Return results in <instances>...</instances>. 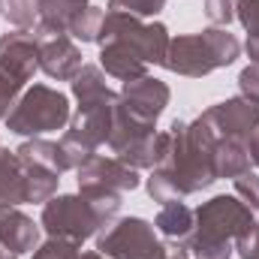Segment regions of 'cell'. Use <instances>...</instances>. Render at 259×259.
<instances>
[{
	"label": "cell",
	"mask_w": 259,
	"mask_h": 259,
	"mask_svg": "<svg viewBox=\"0 0 259 259\" xmlns=\"http://www.w3.org/2000/svg\"><path fill=\"white\" fill-rule=\"evenodd\" d=\"M0 259H18V256H15V253H12V250H9V247L0 241Z\"/></svg>",
	"instance_id": "cell-31"
},
{
	"label": "cell",
	"mask_w": 259,
	"mask_h": 259,
	"mask_svg": "<svg viewBox=\"0 0 259 259\" xmlns=\"http://www.w3.org/2000/svg\"><path fill=\"white\" fill-rule=\"evenodd\" d=\"M103 18H106V12H103V9H97V6H88V9L81 12V18L72 24L69 36H72V39H81V42H97V39H100Z\"/></svg>",
	"instance_id": "cell-22"
},
{
	"label": "cell",
	"mask_w": 259,
	"mask_h": 259,
	"mask_svg": "<svg viewBox=\"0 0 259 259\" xmlns=\"http://www.w3.org/2000/svg\"><path fill=\"white\" fill-rule=\"evenodd\" d=\"M166 6V0H109V12H127L136 18H151Z\"/></svg>",
	"instance_id": "cell-23"
},
{
	"label": "cell",
	"mask_w": 259,
	"mask_h": 259,
	"mask_svg": "<svg viewBox=\"0 0 259 259\" xmlns=\"http://www.w3.org/2000/svg\"><path fill=\"white\" fill-rule=\"evenodd\" d=\"M238 91H241L244 100L259 103V64H250L247 69H241V75H238Z\"/></svg>",
	"instance_id": "cell-27"
},
{
	"label": "cell",
	"mask_w": 259,
	"mask_h": 259,
	"mask_svg": "<svg viewBox=\"0 0 259 259\" xmlns=\"http://www.w3.org/2000/svg\"><path fill=\"white\" fill-rule=\"evenodd\" d=\"M136 187H139V169L127 166L118 157L94 154L78 166V190H81V196L94 199L97 205L109 208L112 214H118L121 196L127 190H136Z\"/></svg>",
	"instance_id": "cell-9"
},
{
	"label": "cell",
	"mask_w": 259,
	"mask_h": 259,
	"mask_svg": "<svg viewBox=\"0 0 259 259\" xmlns=\"http://www.w3.org/2000/svg\"><path fill=\"white\" fill-rule=\"evenodd\" d=\"M81 259H106L100 250H91V253H81Z\"/></svg>",
	"instance_id": "cell-32"
},
{
	"label": "cell",
	"mask_w": 259,
	"mask_h": 259,
	"mask_svg": "<svg viewBox=\"0 0 259 259\" xmlns=\"http://www.w3.org/2000/svg\"><path fill=\"white\" fill-rule=\"evenodd\" d=\"M36 33V58H39V69L49 78L58 81H72L81 72V52L72 42L69 33Z\"/></svg>",
	"instance_id": "cell-13"
},
{
	"label": "cell",
	"mask_w": 259,
	"mask_h": 259,
	"mask_svg": "<svg viewBox=\"0 0 259 259\" xmlns=\"http://www.w3.org/2000/svg\"><path fill=\"white\" fill-rule=\"evenodd\" d=\"M154 226H157L166 238H172L175 244H184V241L190 238V232H193V208H187L181 199L163 202V208H160Z\"/></svg>",
	"instance_id": "cell-18"
},
{
	"label": "cell",
	"mask_w": 259,
	"mask_h": 259,
	"mask_svg": "<svg viewBox=\"0 0 259 259\" xmlns=\"http://www.w3.org/2000/svg\"><path fill=\"white\" fill-rule=\"evenodd\" d=\"M199 121L211 130L217 139L250 145L253 133L259 130V103H250L244 97H232L226 103H217L199 115Z\"/></svg>",
	"instance_id": "cell-12"
},
{
	"label": "cell",
	"mask_w": 259,
	"mask_h": 259,
	"mask_svg": "<svg viewBox=\"0 0 259 259\" xmlns=\"http://www.w3.org/2000/svg\"><path fill=\"white\" fill-rule=\"evenodd\" d=\"M238 55H241V42L232 33L220 27H208L202 33H187V36L172 39L163 66L187 78H202L220 66L235 64Z\"/></svg>",
	"instance_id": "cell-4"
},
{
	"label": "cell",
	"mask_w": 259,
	"mask_h": 259,
	"mask_svg": "<svg viewBox=\"0 0 259 259\" xmlns=\"http://www.w3.org/2000/svg\"><path fill=\"white\" fill-rule=\"evenodd\" d=\"M250 223L253 211L238 196H214L193 211V232L181 247L193 259H229Z\"/></svg>",
	"instance_id": "cell-3"
},
{
	"label": "cell",
	"mask_w": 259,
	"mask_h": 259,
	"mask_svg": "<svg viewBox=\"0 0 259 259\" xmlns=\"http://www.w3.org/2000/svg\"><path fill=\"white\" fill-rule=\"evenodd\" d=\"M169 84L160 81V78H151V75H142L136 81H124L121 94H118V103L133 112L136 118L142 121H151L157 124V118L163 115V109L169 106Z\"/></svg>",
	"instance_id": "cell-14"
},
{
	"label": "cell",
	"mask_w": 259,
	"mask_h": 259,
	"mask_svg": "<svg viewBox=\"0 0 259 259\" xmlns=\"http://www.w3.org/2000/svg\"><path fill=\"white\" fill-rule=\"evenodd\" d=\"M97 42L100 46L103 42H118V46L130 49L136 58H142L145 64H163L172 39H169L166 24H160V21L145 24L136 15H127V12H106Z\"/></svg>",
	"instance_id": "cell-10"
},
{
	"label": "cell",
	"mask_w": 259,
	"mask_h": 259,
	"mask_svg": "<svg viewBox=\"0 0 259 259\" xmlns=\"http://www.w3.org/2000/svg\"><path fill=\"white\" fill-rule=\"evenodd\" d=\"M72 94L78 100V109L69 118L61 148L69 169H78L88 157L97 154L103 142H109L118 94L106 84V75L100 66H81V72L72 78Z\"/></svg>",
	"instance_id": "cell-2"
},
{
	"label": "cell",
	"mask_w": 259,
	"mask_h": 259,
	"mask_svg": "<svg viewBox=\"0 0 259 259\" xmlns=\"http://www.w3.org/2000/svg\"><path fill=\"white\" fill-rule=\"evenodd\" d=\"M36 3L39 0H0V18L9 21L18 30H30L36 24V18H39Z\"/></svg>",
	"instance_id": "cell-20"
},
{
	"label": "cell",
	"mask_w": 259,
	"mask_h": 259,
	"mask_svg": "<svg viewBox=\"0 0 259 259\" xmlns=\"http://www.w3.org/2000/svg\"><path fill=\"white\" fill-rule=\"evenodd\" d=\"M256 214H259V208H256Z\"/></svg>",
	"instance_id": "cell-33"
},
{
	"label": "cell",
	"mask_w": 259,
	"mask_h": 259,
	"mask_svg": "<svg viewBox=\"0 0 259 259\" xmlns=\"http://www.w3.org/2000/svg\"><path fill=\"white\" fill-rule=\"evenodd\" d=\"M235 196H238L250 211H256L259 208V175H253V172L238 175V178H235Z\"/></svg>",
	"instance_id": "cell-25"
},
{
	"label": "cell",
	"mask_w": 259,
	"mask_h": 259,
	"mask_svg": "<svg viewBox=\"0 0 259 259\" xmlns=\"http://www.w3.org/2000/svg\"><path fill=\"white\" fill-rule=\"evenodd\" d=\"M36 69H39V58H36L33 30H12L0 36V118L3 121Z\"/></svg>",
	"instance_id": "cell-8"
},
{
	"label": "cell",
	"mask_w": 259,
	"mask_h": 259,
	"mask_svg": "<svg viewBox=\"0 0 259 259\" xmlns=\"http://www.w3.org/2000/svg\"><path fill=\"white\" fill-rule=\"evenodd\" d=\"M61 175L18 157L15 151L0 148V205H21V202H49L58 190Z\"/></svg>",
	"instance_id": "cell-7"
},
{
	"label": "cell",
	"mask_w": 259,
	"mask_h": 259,
	"mask_svg": "<svg viewBox=\"0 0 259 259\" xmlns=\"http://www.w3.org/2000/svg\"><path fill=\"white\" fill-rule=\"evenodd\" d=\"M235 250L241 259H259V223H250V229L235 241Z\"/></svg>",
	"instance_id": "cell-28"
},
{
	"label": "cell",
	"mask_w": 259,
	"mask_h": 259,
	"mask_svg": "<svg viewBox=\"0 0 259 259\" xmlns=\"http://www.w3.org/2000/svg\"><path fill=\"white\" fill-rule=\"evenodd\" d=\"M235 15L247 30V55L253 64H259V0H238Z\"/></svg>",
	"instance_id": "cell-21"
},
{
	"label": "cell",
	"mask_w": 259,
	"mask_h": 259,
	"mask_svg": "<svg viewBox=\"0 0 259 259\" xmlns=\"http://www.w3.org/2000/svg\"><path fill=\"white\" fill-rule=\"evenodd\" d=\"M247 154H250V163L259 166V130L253 133V139H250V145H247Z\"/></svg>",
	"instance_id": "cell-29"
},
{
	"label": "cell",
	"mask_w": 259,
	"mask_h": 259,
	"mask_svg": "<svg viewBox=\"0 0 259 259\" xmlns=\"http://www.w3.org/2000/svg\"><path fill=\"white\" fill-rule=\"evenodd\" d=\"M214 172L217 178H238L244 172H250V154H247V145L241 142H229V139H220L217 148H214Z\"/></svg>",
	"instance_id": "cell-19"
},
{
	"label": "cell",
	"mask_w": 259,
	"mask_h": 259,
	"mask_svg": "<svg viewBox=\"0 0 259 259\" xmlns=\"http://www.w3.org/2000/svg\"><path fill=\"white\" fill-rule=\"evenodd\" d=\"M169 259H193L187 253V247H181V244H175V247H169Z\"/></svg>",
	"instance_id": "cell-30"
},
{
	"label": "cell",
	"mask_w": 259,
	"mask_h": 259,
	"mask_svg": "<svg viewBox=\"0 0 259 259\" xmlns=\"http://www.w3.org/2000/svg\"><path fill=\"white\" fill-rule=\"evenodd\" d=\"M69 118H72V112H69L66 94L49 88V84H33L18 97V103L6 115V127H9V133L39 139L42 133L64 130Z\"/></svg>",
	"instance_id": "cell-6"
},
{
	"label": "cell",
	"mask_w": 259,
	"mask_h": 259,
	"mask_svg": "<svg viewBox=\"0 0 259 259\" xmlns=\"http://www.w3.org/2000/svg\"><path fill=\"white\" fill-rule=\"evenodd\" d=\"M217 136L199 118L193 124L172 121L166 133H160V160L148 178V193L154 202H172L199 193L217 181L214 172V148Z\"/></svg>",
	"instance_id": "cell-1"
},
{
	"label": "cell",
	"mask_w": 259,
	"mask_h": 259,
	"mask_svg": "<svg viewBox=\"0 0 259 259\" xmlns=\"http://www.w3.org/2000/svg\"><path fill=\"white\" fill-rule=\"evenodd\" d=\"M88 6H91L88 0H39L36 3L39 18H36L33 30H39V33H69L72 24L81 18V12Z\"/></svg>",
	"instance_id": "cell-16"
},
{
	"label": "cell",
	"mask_w": 259,
	"mask_h": 259,
	"mask_svg": "<svg viewBox=\"0 0 259 259\" xmlns=\"http://www.w3.org/2000/svg\"><path fill=\"white\" fill-rule=\"evenodd\" d=\"M0 241L15 253H27V250H36V241H39V226L21 214L18 208L12 205H0Z\"/></svg>",
	"instance_id": "cell-15"
},
{
	"label": "cell",
	"mask_w": 259,
	"mask_h": 259,
	"mask_svg": "<svg viewBox=\"0 0 259 259\" xmlns=\"http://www.w3.org/2000/svg\"><path fill=\"white\" fill-rule=\"evenodd\" d=\"M33 259H81L78 244L64 241V238H49L42 247L33 250Z\"/></svg>",
	"instance_id": "cell-24"
},
{
	"label": "cell",
	"mask_w": 259,
	"mask_h": 259,
	"mask_svg": "<svg viewBox=\"0 0 259 259\" xmlns=\"http://www.w3.org/2000/svg\"><path fill=\"white\" fill-rule=\"evenodd\" d=\"M112 220L115 214L88 196H55L42 205L39 226L46 229L49 238H64L72 244H81L94 238L100 229H106Z\"/></svg>",
	"instance_id": "cell-5"
},
{
	"label": "cell",
	"mask_w": 259,
	"mask_h": 259,
	"mask_svg": "<svg viewBox=\"0 0 259 259\" xmlns=\"http://www.w3.org/2000/svg\"><path fill=\"white\" fill-rule=\"evenodd\" d=\"M235 6H238V0H205V15L211 24L226 27L235 18Z\"/></svg>",
	"instance_id": "cell-26"
},
{
	"label": "cell",
	"mask_w": 259,
	"mask_h": 259,
	"mask_svg": "<svg viewBox=\"0 0 259 259\" xmlns=\"http://www.w3.org/2000/svg\"><path fill=\"white\" fill-rule=\"evenodd\" d=\"M97 250L106 259H169V247L157 241L154 226L142 217L112 220L97 235Z\"/></svg>",
	"instance_id": "cell-11"
},
{
	"label": "cell",
	"mask_w": 259,
	"mask_h": 259,
	"mask_svg": "<svg viewBox=\"0 0 259 259\" xmlns=\"http://www.w3.org/2000/svg\"><path fill=\"white\" fill-rule=\"evenodd\" d=\"M100 69L106 75H112V78H121V81H136V78L148 75V64L142 58H136L130 49L118 46V42H103Z\"/></svg>",
	"instance_id": "cell-17"
}]
</instances>
